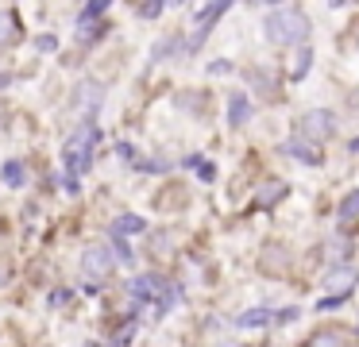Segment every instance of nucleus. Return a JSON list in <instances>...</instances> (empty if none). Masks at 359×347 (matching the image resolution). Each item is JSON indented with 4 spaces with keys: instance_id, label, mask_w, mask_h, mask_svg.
<instances>
[{
    "instance_id": "5",
    "label": "nucleus",
    "mask_w": 359,
    "mask_h": 347,
    "mask_svg": "<svg viewBox=\"0 0 359 347\" xmlns=\"http://www.w3.org/2000/svg\"><path fill=\"white\" fill-rule=\"evenodd\" d=\"M93 143H97V131L93 128H81L74 131L70 139H66V162H70V170H86L89 166V154H93Z\"/></svg>"
},
{
    "instance_id": "2",
    "label": "nucleus",
    "mask_w": 359,
    "mask_h": 347,
    "mask_svg": "<svg viewBox=\"0 0 359 347\" xmlns=\"http://www.w3.org/2000/svg\"><path fill=\"white\" fill-rule=\"evenodd\" d=\"M112 270H116V254H112V247L93 243V247L81 251V278L89 282V290H101V282H109Z\"/></svg>"
},
{
    "instance_id": "16",
    "label": "nucleus",
    "mask_w": 359,
    "mask_h": 347,
    "mask_svg": "<svg viewBox=\"0 0 359 347\" xmlns=\"http://www.w3.org/2000/svg\"><path fill=\"white\" fill-rule=\"evenodd\" d=\"M305 66H309V50H302V58H297V66H294V77H305Z\"/></svg>"
},
{
    "instance_id": "9",
    "label": "nucleus",
    "mask_w": 359,
    "mask_h": 347,
    "mask_svg": "<svg viewBox=\"0 0 359 347\" xmlns=\"http://www.w3.org/2000/svg\"><path fill=\"white\" fill-rule=\"evenodd\" d=\"M248 112H251V108H248V97H232V104H228V120H232L236 128L248 120Z\"/></svg>"
},
{
    "instance_id": "15",
    "label": "nucleus",
    "mask_w": 359,
    "mask_h": 347,
    "mask_svg": "<svg viewBox=\"0 0 359 347\" xmlns=\"http://www.w3.org/2000/svg\"><path fill=\"white\" fill-rule=\"evenodd\" d=\"M355 212H359V193H355V197H348V200H344V208H340V220H351Z\"/></svg>"
},
{
    "instance_id": "8",
    "label": "nucleus",
    "mask_w": 359,
    "mask_h": 347,
    "mask_svg": "<svg viewBox=\"0 0 359 347\" xmlns=\"http://www.w3.org/2000/svg\"><path fill=\"white\" fill-rule=\"evenodd\" d=\"M16 39H20L16 15H12V12H0V46H12Z\"/></svg>"
},
{
    "instance_id": "4",
    "label": "nucleus",
    "mask_w": 359,
    "mask_h": 347,
    "mask_svg": "<svg viewBox=\"0 0 359 347\" xmlns=\"http://www.w3.org/2000/svg\"><path fill=\"white\" fill-rule=\"evenodd\" d=\"M101 100H104V85L93 81V77L78 81V85H74V93H70V108L78 116H93L97 108H101Z\"/></svg>"
},
{
    "instance_id": "14",
    "label": "nucleus",
    "mask_w": 359,
    "mask_h": 347,
    "mask_svg": "<svg viewBox=\"0 0 359 347\" xmlns=\"http://www.w3.org/2000/svg\"><path fill=\"white\" fill-rule=\"evenodd\" d=\"M116 231H143V220H140V216H120Z\"/></svg>"
},
{
    "instance_id": "10",
    "label": "nucleus",
    "mask_w": 359,
    "mask_h": 347,
    "mask_svg": "<svg viewBox=\"0 0 359 347\" xmlns=\"http://www.w3.org/2000/svg\"><path fill=\"white\" fill-rule=\"evenodd\" d=\"M305 347H344V336L340 332H317Z\"/></svg>"
},
{
    "instance_id": "7",
    "label": "nucleus",
    "mask_w": 359,
    "mask_h": 347,
    "mask_svg": "<svg viewBox=\"0 0 359 347\" xmlns=\"http://www.w3.org/2000/svg\"><path fill=\"white\" fill-rule=\"evenodd\" d=\"M286 151H290V154H297V158H305L309 166H317V162H320V151H317V147H309V139H302V135L290 139Z\"/></svg>"
},
{
    "instance_id": "18",
    "label": "nucleus",
    "mask_w": 359,
    "mask_h": 347,
    "mask_svg": "<svg viewBox=\"0 0 359 347\" xmlns=\"http://www.w3.org/2000/svg\"><path fill=\"white\" fill-rule=\"evenodd\" d=\"M328 4H340V0H328Z\"/></svg>"
},
{
    "instance_id": "12",
    "label": "nucleus",
    "mask_w": 359,
    "mask_h": 347,
    "mask_svg": "<svg viewBox=\"0 0 359 347\" xmlns=\"http://www.w3.org/2000/svg\"><path fill=\"white\" fill-rule=\"evenodd\" d=\"M271 320V313H263V308H255V313H243L240 316V328H259V324Z\"/></svg>"
},
{
    "instance_id": "6",
    "label": "nucleus",
    "mask_w": 359,
    "mask_h": 347,
    "mask_svg": "<svg viewBox=\"0 0 359 347\" xmlns=\"http://www.w3.org/2000/svg\"><path fill=\"white\" fill-rule=\"evenodd\" d=\"M359 282V270L355 266H336V270H328L325 274V293L332 301H340V297H348L351 293V285Z\"/></svg>"
},
{
    "instance_id": "3",
    "label": "nucleus",
    "mask_w": 359,
    "mask_h": 347,
    "mask_svg": "<svg viewBox=\"0 0 359 347\" xmlns=\"http://www.w3.org/2000/svg\"><path fill=\"white\" fill-rule=\"evenodd\" d=\"M336 128V116L328 112V108H309V112L302 116V123H297V135L309 139V143H325L328 135H332Z\"/></svg>"
},
{
    "instance_id": "13",
    "label": "nucleus",
    "mask_w": 359,
    "mask_h": 347,
    "mask_svg": "<svg viewBox=\"0 0 359 347\" xmlns=\"http://www.w3.org/2000/svg\"><path fill=\"white\" fill-rule=\"evenodd\" d=\"M0 177H4L8 185H20V182H24V170H20V162H8V166L0 170Z\"/></svg>"
},
{
    "instance_id": "17",
    "label": "nucleus",
    "mask_w": 359,
    "mask_h": 347,
    "mask_svg": "<svg viewBox=\"0 0 359 347\" xmlns=\"http://www.w3.org/2000/svg\"><path fill=\"white\" fill-rule=\"evenodd\" d=\"M212 347H240V343H232V339H220V343H212Z\"/></svg>"
},
{
    "instance_id": "1",
    "label": "nucleus",
    "mask_w": 359,
    "mask_h": 347,
    "mask_svg": "<svg viewBox=\"0 0 359 347\" xmlns=\"http://www.w3.org/2000/svg\"><path fill=\"white\" fill-rule=\"evenodd\" d=\"M309 31H313V23L302 8H278V12H271L263 23V35L271 39L274 46H305L309 43Z\"/></svg>"
},
{
    "instance_id": "11",
    "label": "nucleus",
    "mask_w": 359,
    "mask_h": 347,
    "mask_svg": "<svg viewBox=\"0 0 359 347\" xmlns=\"http://www.w3.org/2000/svg\"><path fill=\"white\" fill-rule=\"evenodd\" d=\"M286 193V185L282 182H271V185H263V197H259V205H274V200Z\"/></svg>"
},
{
    "instance_id": "19",
    "label": "nucleus",
    "mask_w": 359,
    "mask_h": 347,
    "mask_svg": "<svg viewBox=\"0 0 359 347\" xmlns=\"http://www.w3.org/2000/svg\"><path fill=\"white\" fill-rule=\"evenodd\" d=\"M89 347H101V343H89Z\"/></svg>"
}]
</instances>
